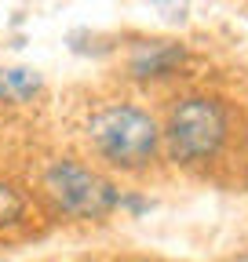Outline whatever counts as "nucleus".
Instances as JSON below:
<instances>
[{"mask_svg":"<svg viewBox=\"0 0 248 262\" xmlns=\"http://www.w3.org/2000/svg\"><path fill=\"white\" fill-rule=\"evenodd\" d=\"M88 139L95 146V153L102 160H110L113 168L135 171L157 157L161 127L146 110H139L132 102H113V106H102L99 113H91Z\"/></svg>","mask_w":248,"mask_h":262,"instance_id":"nucleus-1","label":"nucleus"},{"mask_svg":"<svg viewBox=\"0 0 248 262\" xmlns=\"http://www.w3.org/2000/svg\"><path fill=\"white\" fill-rule=\"evenodd\" d=\"M164 142L172 160L179 164H201L219 153L226 142V110L219 98L208 95H190L172 106L168 124H164Z\"/></svg>","mask_w":248,"mask_h":262,"instance_id":"nucleus-2","label":"nucleus"},{"mask_svg":"<svg viewBox=\"0 0 248 262\" xmlns=\"http://www.w3.org/2000/svg\"><path fill=\"white\" fill-rule=\"evenodd\" d=\"M44 193L55 201L58 211L73 219H102L117 208V189L77 160H55L44 171Z\"/></svg>","mask_w":248,"mask_h":262,"instance_id":"nucleus-3","label":"nucleus"},{"mask_svg":"<svg viewBox=\"0 0 248 262\" xmlns=\"http://www.w3.org/2000/svg\"><path fill=\"white\" fill-rule=\"evenodd\" d=\"M186 58V51L172 40H150V44H139L135 55H132V77L139 80H150V77H168L175 66Z\"/></svg>","mask_w":248,"mask_h":262,"instance_id":"nucleus-4","label":"nucleus"},{"mask_svg":"<svg viewBox=\"0 0 248 262\" xmlns=\"http://www.w3.org/2000/svg\"><path fill=\"white\" fill-rule=\"evenodd\" d=\"M44 88L37 70H0V98L4 102H29Z\"/></svg>","mask_w":248,"mask_h":262,"instance_id":"nucleus-5","label":"nucleus"},{"mask_svg":"<svg viewBox=\"0 0 248 262\" xmlns=\"http://www.w3.org/2000/svg\"><path fill=\"white\" fill-rule=\"evenodd\" d=\"M22 211H26V201L18 196V189H11L8 182H0V226L18 222Z\"/></svg>","mask_w":248,"mask_h":262,"instance_id":"nucleus-6","label":"nucleus"},{"mask_svg":"<svg viewBox=\"0 0 248 262\" xmlns=\"http://www.w3.org/2000/svg\"><path fill=\"white\" fill-rule=\"evenodd\" d=\"M146 4H153L161 11V18L172 22V26H182L186 15H190V0H146Z\"/></svg>","mask_w":248,"mask_h":262,"instance_id":"nucleus-7","label":"nucleus"}]
</instances>
